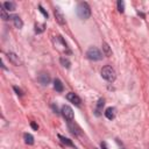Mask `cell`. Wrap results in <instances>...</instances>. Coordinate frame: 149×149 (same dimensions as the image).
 I'll return each mask as SVG.
<instances>
[{
  "mask_svg": "<svg viewBox=\"0 0 149 149\" xmlns=\"http://www.w3.org/2000/svg\"><path fill=\"white\" fill-rule=\"evenodd\" d=\"M77 15L81 20H85V19H88L90 17V15H91V8L87 5V2H80V3H78V6H77Z\"/></svg>",
  "mask_w": 149,
  "mask_h": 149,
  "instance_id": "cell-1",
  "label": "cell"
},
{
  "mask_svg": "<svg viewBox=\"0 0 149 149\" xmlns=\"http://www.w3.org/2000/svg\"><path fill=\"white\" fill-rule=\"evenodd\" d=\"M101 76L104 79H106L107 81H114L116 74H115V71L114 69L111 66V65H105L102 69H101Z\"/></svg>",
  "mask_w": 149,
  "mask_h": 149,
  "instance_id": "cell-2",
  "label": "cell"
},
{
  "mask_svg": "<svg viewBox=\"0 0 149 149\" xmlns=\"http://www.w3.org/2000/svg\"><path fill=\"white\" fill-rule=\"evenodd\" d=\"M86 57L88 59H91V61H100L102 58V54H101V51L98 48L91 47L86 51Z\"/></svg>",
  "mask_w": 149,
  "mask_h": 149,
  "instance_id": "cell-3",
  "label": "cell"
},
{
  "mask_svg": "<svg viewBox=\"0 0 149 149\" xmlns=\"http://www.w3.org/2000/svg\"><path fill=\"white\" fill-rule=\"evenodd\" d=\"M62 114H63V116H64L69 122L73 120V111H72V108H71L70 106L64 105V106L62 107Z\"/></svg>",
  "mask_w": 149,
  "mask_h": 149,
  "instance_id": "cell-4",
  "label": "cell"
},
{
  "mask_svg": "<svg viewBox=\"0 0 149 149\" xmlns=\"http://www.w3.org/2000/svg\"><path fill=\"white\" fill-rule=\"evenodd\" d=\"M66 99H68L70 102H72L73 105H76V106H79V105H80V102H81L80 98H79L76 93H73V92L68 93V94H66Z\"/></svg>",
  "mask_w": 149,
  "mask_h": 149,
  "instance_id": "cell-5",
  "label": "cell"
},
{
  "mask_svg": "<svg viewBox=\"0 0 149 149\" xmlns=\"http://www.w3.org/2000/svg\"><path fill=\"white\" fill-rule=\"evenodd\" d=\"M54 14H55V17H56V20L59 24H65V17H64V15H63V13L59 8H55Z\"/></svg>",
  "mask_w": 149,
  "mask_h": 149,
  "instance_id": "cell-6",
  "label": "cell"
},
{
  "mask_svg": "<svg viewBox=\"0 0 149 149\" xmlns=\"http://www.w3.org/2000/svg\"><path fill=\"white\" fill-rule=\"evenodd\" d=\"M7 57H8V59L10 61V63H13L14 65H20V64H21V61H20L19 56L15 55L14 52H8V54H7Z\"/></svg>",
  "mask_w": 149,
  "mask_h": 149,
  "instance_id": "cell-7",
  "label": "cell"
},
{
  "mask_svg": "<svg viewBox=\"0 0 149 149\" xmlns=\"http://www.w3.org/2000/svg\"><path fill=\"white\" fill-rule=\"evenodd\" d=\"M37 80H38L42 85H48L49 81H50V77H49V74H47V73H41V74L38 76Z\"/></svg>",
  "mask_w": 149,
  "mask_h": 149,
  "instance_id": "cell-8",
  "label": "cell"
},
{
  "mask_svg": "<svg viewBox=\"0 0 149 149\" xmlns=\"http://www.w3.org/2000/svg\"><path fill=\"white\" fill-rule=\"evenodd\" d=\"M105 115H106L107 119L113 120V119L115 118V108H113V107H108V108L105 111Z\"/></svg>",
  "mask_w": 149,
  "mask_h": 149,
  "instance_id": "cell-9",
  "label": "cell"
},
{
  "mask_svg": "<svg viewBox=\"0 0 149 149\" xmlns=\"http://www.w3.org/2000/svg\"><path fill=\"white\" fill-rule=\"evenodd\" d=\"M10 19L13 20V22H14V26L16 27V28H22V26H23V22H22V20L17 16V15H14V16H10Z\"/></svg>",
  "mask_w": 149,
  "mask_h": 149,
  "instance_id": "cell-10",
  "label": "cell"
},
{
  "mask_svg": "<svg viewBox=\"0 0 149 149\" xmlns=\"http://www.w3.org/2000/svg\"><path fill=\"white\" fill-rule=\"evenodd\" d=\"M2 6H3V8L6 10H15V7H16L15 3L12 2V1H6V2L2 3Z\"/></svg>",
  "mask_w": 149,
  "mask_h": 149,
  "instance_id": "cell-11",
  "label": "cell"
},
{
  "mask_svg": "<svg viewBox=\"0 0 149 149\" xmlns=\"http://www.w3.org/2000/svg\"><path fill=\"white\" fill-rule=\"evenodd\" d=\"M54 88L57 91V92H62L63 91V84L59 79H55L54 80Z\"/></svg>",
  "mask_w": 149,
  "mask_h": 149,
  "instance_id": "cell-12",
  "label": "cell"
},
{
  "mask_svg": "<svg viewBox=\"0 0 149 149\" xmlns=\"http://www.w3.org/2000/svg\"><path fill=\"white\" fill-rule=\"evenodd\" d=\"M23 139H24V142H26L27 144H34V137H33L31 134L24 133V134H23Z\"/></svg>",
  "mask_w": 149,
  "mask_h": 149,
  "instance_id": "cell-13",
  "label": "cell"
},
{
  "mask_svg": "<svg viewBox=\"0 0 149 149\" xmlns=\"http://www.w3.org/2000/svg\"><path fill=\"white\" fill-rule=\"evenodd\" d=\"M58 139H59L64 144H66V146H69V147H74V144L72 143L71 140H69V139H66V137H64V136H62V135H58Z\"/></svg>",
  "mask_w": 149,
  "mask_h": 149,
  "instance_id": "cell-14",
  "label": "cell"
},
{
  "mask_svg": "<svg viewBox=\"0 0 149 149\" xmlns=\"http://www.w3.org/2000/svg\"><path fill=\"white\" fill-rule=\"evenodd\" d=\"M102 50H104L105 56L109 57V56L112 55V51H111V49H109V47H108V44H107V43H102Z\"/></svg>",
  "mask_w": 149,
  "mask_h": 149,
  "instance_id": "cell-15",
  "label": "cell"
},
{
  "mask_svg": "<svg viewBox=\"0 0 149 149\" xmlns=\"http://www.w3.org/2000/svg\"><path fill=\"white\" fill-rule=\"evenodd\" d=\"M0 13H1V17H2V20H8V19H10V16H8L7 14H6V9L3 8V6L1 5L0 6Z\"/></svg>",
  "mask_w": 149,
  "mask_h": 149,
  "instance_id": "cell-16",
  "label": "cell"
},
{
  "mask_svg": "<svg viewBox=\"0 0 149 149\" xmlns=\"http://www.w3.org/2000/svg\"><path fill=\"white\" fill-rule=\"evenodd\" d=\"M61 63H62V65L63 66H65V68H70V61L68 59V58H64V57H61Z\"/></svg>",
  "mask_w": 149,
  "mask_h": 149,
  "instance_id": "cell-17",
  "label": "cell"
},
{
  "mask_svg": "<svg viewBox=\"0 0 149 149\" xmlns=\"http://www.w3.org/2000/svg\"><path fill=\"white\" fill-rule=\"evenodd\" d=\"M44 28H45V26L42 23V24H36L35 26V31L36 33H42V31H44Z\"/></svg>",
  "mask_w": 149,
  "mask_h": 149,
  "instance_id": "cell-18",
  "label": "cell"
},
{
  "mask_svg": "<svg viewBox=\"0 0 149 149\" xmlns=\"http://www.w3.org/2000/svg\"><path fill=\"white\" fill-rule=\"evenodd\" d=\"M118 9H119V12L123 13V10H125V2L123 1H121V0L118 1Z\"/></svg>",
  "mask_w": 149,
  "mask_h": 149,
  "instance_id": "cell-19",
  "label": "cell"
},
{
  "mask_svg": "<svg viewBox=\"0 0 149 149\" xmlns=\"http://www.w3.org/2000/svg\"><path fill=\"white\" fill-rule=\"evenodd\" d=\"M104 104H105V100H104V99H100V100L98 101V106H97V115H99V109L104 106Z\"/></svg>",
  "mask_w": 149,
  "mask_h": 149,
  "instance_id": "cell-20",
  "label": "cell"
},
{
  "mask_svg": "<svg viewBox=\"0 0 149 149\" xmlns=\"http://www.w3.org/2000/svg\"><path fill=\"white\" fill-rule=\"evenodd\" d=\"M38 9H40V12H41V13H42V14H43V15H44L47 19H48V13H47V12L43 9V7H42V6H38Z\"/></svg>",
  "mask_w": 149,
  "mask_h": 149,
  "instance_id": "cell-21",
  "label": "cell"
},
{
  "mask_svg": "<svg viewBox=\"0 0 149 149\" xmlns=\"http://www.w3.org/2000/svg\"><path fill=\"white\" fill-rule=\"evenodd\" d=\"M13 88H14V91L16 92V94H17V95H22V91H21L20 88H17V86H14Z\"/></svg>",
  "mask_w": 149,
  "mask_h": 149,
  "instance_id": "cell-22",
  "label": "cell"
},
{
  "mask_svg": "<svg viewBox=\"0 0 149 149\" xmlns=\"http://www.w3.org/2000/svg\"><path fill=\"white\" fill-rule=\"evenodd\" d=\"M30 126H31V128H33V129H35V130H37V128H38V126H37L35 122H31V123H30Z\"/></svg>",
  "mask_w": 149,
  "mask_h": 149,
  "instance_id": "cell-23",
  "label": "cell"
},
{
  "mask_svg": "<svg viewBox=\"0 0 149 149\" xmlns=\"http://www.w3.org/2000/svg\"><path fill=\"white\" fill-rule=\"evenodd\" d=\"M101 147H102V149H107V147H106V143H105V142H101Z\"/></svg>",
  "mask_w": 149,
  "mask_h": 149,
  "instance_id": "cell-24",
  "label": "cell"
}]
</instances>
